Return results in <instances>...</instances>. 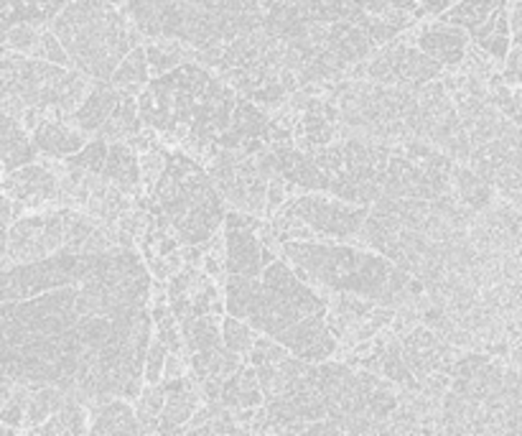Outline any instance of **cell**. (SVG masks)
<instances>
[{
	"label": "cell",
	"mask_w": 522,
	"mask_h": 436,
	"mask_svg": "<svg viewBox=\"0 0 522 436\" xmlns=\"http://www.w3.org/2000/svg\"><path fill=\"white\" fill-rule=\"evenodd\" d=\"M199 409V396L192 388L186 391H171L166 396V406L161 413L158 434H183V423L192 421V416Z\"/></svg>",
	"instance_id": "23"
},
{
	"label": "cell",
	"mask_w": 522,
	"mask_h": 436,
	"mask_svg": "<svg viewBox=\"0 0 522 436\" xmlns=\"http://www.w3.org/2000/svg\"><path fill=\"white\" fill-rule=\"evenodd\" d=\"M103 179L110 182V184L120 186L125 192H133L138 189L141 179H143V172H141V161L135 156V148H133L128 141H113L110 144V154H107V161H104Z\"/></svg>",
	"instance_id": "17"
},
{
	"label": "cell",
	"mask_w": 522,
	"mask_h": 436,
	"mask_svg": "<svg viewBox=\"0 0 522 436\" xmlns=\"http://www.w3.org/2000/svg\"><path fill=\"white\" fill-rule=\"evenodd\" d=\"M291 189H296V184H291V182H286L281 173L278 176H273L271 179V184H268V212H275L283 202H286L288 192Z\"/></svg>",
	"instance_id": "37"
},
{
	"label": "cell",
	"mask_w": 522,
	"mask_h": 436,
	"mask_svg": "<svg viewBox=\"0 0 522 436\" xmlns=\"http://www.w3.org/2000/svg\"><path fill=\"white\" fill-rule=\"evenodd\" d=\"M469 39L471 34L467 28L446 24L441 18L431 26H423L416 34L418 49H423L428 56L438 59L444 66H458L467 59Z\"/></svg>",
	"instance_id": "11"
},
{
	"label": "cell",
	"mask_w": 522,
	"mask_h": 436,
	"mask_svg": "<svg viewBox=\"0 0 522 436\" xmlns=\"http://www.w3.org/2000/svg\"><path fill=\"white\" fill-rule=\"evenodd\" d=\"M153 324H156L158 340H163L171 352H182L186 344H183V332H179V327H176V324H182V322L176 319L173 309L156 304V309H153Z\"/></svg>",
	"instance_id": "30"
},
{
	"label": "cell",
	"mask_w": 522,
	"mask_h": 436,
	"mask_svg": "<svg viewBox=\"0 0 522 436\" xmlns=\"http://www.w3.org/2000/svg\"><path fill=\"white\" fill-rule=\"evenodd\" d=\"M31 138L39 148L41 154L46 156H59V159H66V156H74L77 151H82L84 145L90 144L87 141V131H74L66 125V120L49 118L44 115L39 120V125L31 131Z\"/></svg>",
	"instance_id": "12"
},
{
	"label": "cell",
	"mask_w": 522,
	"mask_h": 436,
	"mask_svg": "<svg viewBox=\"0 0 522 436\" xmlns=\"http://www.w3.org/2000/svg\"><path fill=\"white\" fill-rule=\"evenodd\" d=\"M141 172H143V184L148 189H153L161 182L163 172H166V154L158 151V148L145 151L143 159H141Z\"/></svg>",
	"instance_id": "36"
},
{
	"label": "cell",
	"mask_w": 522,
	"mask_h": 436,
	"mask_svg": "<svg viewBox=\"0 0 522 436\" xmlns=\"http://www.w3.org/2000/svg\"><path fill=\"white\" fill-rule=\"evenodd\" d=\"M261 289V278L240 276V273H230L227 283H224V299H227V314L240 319H248V312L255 293Z\"/></svg>",
	"instance_id": "27"
},
{
	"label": "cell",
	"mask_w": 522,
	"mask_h": 436,
	"mask_svg": "<svg viewBox=\"0 0 522 436\" xmlns=\"http://www.w3.org/2000/svg\"><path fill=\"white\" fill-rule=\"evenodd\" d=\"M286 261L296 265L306 283L324 286L334 293H357L372 302H382L395 263L388 255L316 243V240H291L283 243Z\"/></svg>",
	"instance_id": "2"
},
{
	"label": "cell",
	"mask_w": 522,
	"mask_h": 436,
	"mask_svg": "<svg viewBox=\"0 0 522 436\" xmlns=\"http://www.w3.org/2000/svg\"><path fill=\"white\" fill-rule=\"evenodd\" d=\"M163 41H156V44H148L145 52H148V64H151V72L161 77L166 74L171 69L182 66L186 62V56L194 59V49H183L186 44L179 39H166L161 36Z\"/></svg>",
	"instance_id": "26"
},
{
	"label": "cell",
	"mask_w": 522,
	"mask_h": 436,
	"mask_svg": "<svg viewBox=\"0 0 522 436\" xmlns=\"http://www.w3.org/2000/svg\"><path fill=\"white\" fill-rule=\"evenodd\" d=\"M120 100V87H115L113 82L97 80V84L92 87L90 94L84 97V103L77 107V113L72 115V123L87 133H97L103 128L107 118L113 115V110Z\"/></svg>",
	"instance_id": "15"
},
{
	"label": "cell",
	"mask_w": 522,
	"mask_h": 436,
	"mask_svg": "<svg viewBox=\"0 0 522 436\" xmlns=\"http://www.w3.org/2000/svg\"><path fill=\"white\" fill-rule=\"evenodd\" d=\"M110 3H115V5H123V0H110Z\"/></svg>",
	"instance_id": "44"
},
{
	"label": "cell",
	"mask_w": 522,
	"mask_h": 436,
	"mask_svg": "<svg viewBox=\"0 0 522 436\" xmlns=\"http://www.w3.org/2000/svg\"><path fill=\"white\" fill-rule=\"evenodd\" d=\"M28 56H34V59H44V62H54V64L72 66V56L66 54L64 44H62L59 36L54 34V28H41L39 41H36V46L31 49Z\"/></svg>",
	"instance_id": "31"
},
{
	"label": "cell",
	"mask_w": 522,
	"mask_h": 436,
	"mask_svg": "<svg viewBox=\"0 0 522 436\" xmlns=\"http://www.w3.org/2000/svg\"><path fill=\"white\" fill-rule=\"evenodd\" d=\"M183 332V344H186V352H212V350H220L224 344L222 337V322L220 314L217 317H186L182 322Z\"/></svg>",
	"instance_id": "21"
},
{
	"label": "cell",
	"mask_w": 522,
	"mask_h": 436,
	"mask_svg": "<svg viewBox=\"0 0 522 436\" xmlns=\"http://www.w3.org/2000/svg\"><path fill=\"white\" fill-rule=\"evenodd\" d=\"M26 131L28 128L24 125V120L14 118V115H3V169H5V173L36 161L39 148L34 144V138H28Z\"/></svg>",
	"instance_id": "18"
},
{
	"label": "cell",
	"mask_w": 522,
	"mask_h": 436,
	"mask_svg": "<svg viewBox=\"0 0 522 436\" xmlns=\"http://www.w3.org/2000/svg\"><path fill=\"white\" fill-rule=\"evenodd\" d=\"M90 434H143L138 413L125 403V398H113L97 411H92Z\"/></svg>",
	"instance_id": "19"
},
{
	"label": "cell",
	"mask_w": 522,
	"mask_h": 436,
	"mask_svg": "<svg viewBox=\"0 0 522 436\" xmlns=\"http://www.w3.org/2000/svg\"><path fill=\"white\" fill-rule=\"evenodd\" d=\"M451 184L457 189V197L474 212H487L492 207V184L484 182L471 166H454Z\"/></svg>",
	"instance_id": "22"
},
{
	"label": "cell",
	"mask_w": 522,
	"mask_h": 436,
	"mask_svg": "<svg viewBox=\"0 0 522 436\" xmlns=\"http://www.w3.org/2000/svg\"><path fill=\"white\" fill-rule=\"evenodd\" d=\"M444 74V64L433 59L423 49L408 46V39L390 41L385 49L372 54L367 62V80L382 84H403V87H420L426 82L438 80Z\"/></svg>",
	"instance_id": "7"
},
{
	"label": "cell",
	"mask_w": 522,
	"mask_h": 436,
	"mask_svg": "<svg viewBox=\"0 0 522 436\" xmlns=\"http://www.w3.org/2000/svg\"><path fill=\"white\" fill-rule=\"evenodd\" d=\"M52 28L72 56V66L104 82L113 80L120 62L143 39L131 15L110 0H69Z\"/></svg>",
	"instance_id": "1"
},
{
	"label": "cell",
	"mask_w": 522,
	"mask_h": 436,
	"mask_svg": "<svg viewBox=\"0 0 522 436\" xmlns=\"http://www.w3.org/2000/svg\"><path fill=\"white\" fill-rule=\"evenodd\" d=\"M44 26H34V24H15L8 31H3V46L14 49L18 54H31V49L36 46L39 34Z\"/></svg>",
	"instance_id": "34"
},
{
	"label": "cell",
	"mask_w": 522,
	"mask_h": 436,
	"mask_svg": "<svg viewBox=\"0 0 522 436\" xmlns=\"http://www.w3.org/2000/svg\"><path fill=\"white\" fill-rule=\"evenodd\" d=\"M271 148L278 156V173L286 182L296 184L303 192H329L331 186L329 173L321 172L311 154H303L296 141H278V144H271Z\"/></svg>",
	"instance_id": "10"
},
{
	"label": "cell",
	"mask_w": 522,
	"mask_h": 436,
	"mask_svg": "<svg viewBox=\"0 0 522 436\" xmlns=\"http://www.w3.org/2000/svg\"><path fill=\"white\" fill-rule=\"evenodd\" d=\"M505 0H458L457 5H451L446 14L438 18L446 24H454L471 31V28H479L484 21H489V15L495 14L497 8L502 5Z\"/></svg>",
	"instance_id": "25"
},
{
	"label": "cell",
	"mask_w": 522,
	"mask_h": 436,
	"mask_svg": "<svg viewBox=\"0 0 522 436\" xmlns=\"http://www.w3.org/2000/svg\"><path fill=\"white\" fill-rule=\"evenodd\" d=\"M268 125H271V118L262 113L258 103H252L248 97H237L232 125L220 133V138L214 144L222 148H242L248 138H265Z\"/></svg>",
	"instance_id": "14"
},
{
	"label": "cell",
	"mask_w": 522,
	"mask_h": 436,
	"mask_svg": "<svg viewBox=\"0 0 522 436\" xmlns=\"http://www.w3.org/2000/svg\"><path fill=\"white\" fill-rule=\"evenodd\" d=\"M107 154H110V145H107L104 138H100V141H90V144L84 145L82 151H77L74 156H66V164H69V166H79V169H84V172L103 173Z\"/></svg>",
	"instance_id": "32"
},
{
	"label": "cell",
	"mask_w": 522,
	"mask_h": 436,
	"mask_svg": "<svg viewBox=\"0 0 522 436\" xmlns=\"http://www.w3.org/2000/svg\"><path fill=\"white\" fill-rule=\"evenodd\" d=\"M151 77V64H148V52H145V46H135L123 62L115 69V74H113V84L120 87V90H125V93L135 94V97H141L143 93V84Z\"/></svg>",
	"instance_id": "24"
},
{
	"label": "cell",
	"mask_w": 522,
	"mask_h": 436,
	"mask_svg": "<svg viewBox=\"0 0 522 436\" xmlns=\"http://www.w3.org/2000/svg\"><path fill=\"white\" fill-rule=\"evenodd\" d=\"M283 212L300 217L316 235H327L334 240L359 238L369 217V207L352 204L340 197L331 199L327 194H306V197L293 199L283 207Z\"/></svg>",
	"instance_id": "6"
},
{
	"label": "cell",
	"mask_w": 522,
	"mask_h": 436,
	"mask_svg": "<svg viewBox=\"0 0 522 436\" xmlns=\"http://www.w3.org/2000/svg\"><path fill=\"white\" fill-rule=\"evenodd\" d=\"M458 0H420V5H423V11L426 15H441L446 14L451 5H457Z\"/></svg>",
	"instance_id": "40"
},
{
	"label": "cell",
	"mask_w": 522,
	"mask_h": 436,
	"mask_svg": "<svg viewBox=\"0 0 522 436\" xmlns=\"http://www.w3.org/2000/svg\"><path fill=\"white\" fill-rule=\"evenodd\" d=\"M388 3H390V8H398V11H408V14H413L416 18L426 15L423 5H420V0H388Z\"/></svg>",
	"instance_id": "42"
},
{
	"label": "cell",
	"mask_w": 522,
	"mask_h": 436,
	"mask_svg": "<svg viewBox=\"0 0 522 436\" xmlns=\"http://www.w3.org/2000/svg\"><path fill=\"white\" fill-rule=\"evenodd\" d=\"M166 396L169 393H166L163 383H148V388H143V393L135 401V413H138L143 434L158 431L161 413H163V406H166Z\"/></svg>",
	"instance_id": "28"
},
{
	"label": "cell",
	"mask_w": 522,
	"mask_h": 436,
	"mask_svg": "<svg viewBox=\"0 0 522 436\" xmlns=\"http://www.w3.org/2000/svg\"><path fill=\"white\" fill-rule=\"evenodd\" d=\"M224 271L240 276L261 278L262 273V240L255 238V230H227L224 233Z\"/></svg>",
	"instance_id": "13"
},
{
	"label": "cell",
	"mask_w": 522,
	"mask_h": 436,
	"mask_svg": "<svg viewBox=\"0 0 522 436\" xmlns=\"http://www.w3.org/2000/svg\"><path fill=\"white\" fill-rule=\"evenodd\" d=\"M183 261H186V263L196 265V263H199V261H202V251H199L196 245H192L189 251H183Z\"/></svg>",
	"instance_id": "43"
},
{
	"label": "cell",
	"mask_w": 522,
	"mask_h": 436,
	"mask_svg": "<svg viewBox=\"0 0 522 436\" xmlns=\"http://www.w3.org/2000/svg\"><path fill=\"white\" fill-rule=\"evenodd\" d=\"M156 197L186 245L209 243L227 217L222 192L214 189L212 176L182 154H166V172L156 184Z\"/></svg>",
	"instance_id": "3"
},
{
	"label": "cell",
	"mask_w": 522,
	"mask_h": 436,
	"mask_svg": "<svg viewBox=\"0 0 522 436\" xmlns=\"http://www.w3.org/2000/svg\"><path fill=\"white\" fill-rule=\"evenodd\" d=\"M3 189L8 197H14L18 214L24 210H39L54 199H59V176L49 166L28 164L15 172L5 173Z\"/></svg>",
	"instance_id": "8"
},
{
	"label": "cell",
	"mask_w": 522,
	"mask_h": 436,
	"mask_svg": "<svg viewBox=\"0 0 522 436\" xmlns=\"http://www.w3.org/2000/svg\"><path fill=\"white\" fill-rule=\"evenodd\" d=\"M505 82L509 84H522V46H512L505 59Z\"/></svg>",
	"instance_id": "39"
},
{
	"label": "cell",
	"mask_w": 522,
	"mask_h": 436,
	"mask_svg": "<svg viewBox=\"0 0 522 436\" xmlns=\"http://www.w3.org/2000/svg\"><path fill=\"white\" fill-rule=\"evenodd\" d=\"M143 118H141V107H138V97L125 90H120V100L113 115L107 118L103 128H100V138L104 141H123V138H133L141 133Z\"/></svg>",
	"instance_id": "20"
},
{
	"label": "cell",
	"mask_w": 522,
	"mask_h": 436,
	"mask_svg": "<svg viewBox=\"0 0 522 436\" xmlns=\"http://www.w3.org/2000/svg\"><path fill=\"white\" fill-rule=\"evenodd\" d=\"M291 355V350H288L286 344L283 342H278L275 337H258L255 340V347H252V352L248 355V360H250V365H278L281 360H286V357Z\"/></svg>",
	"instance_id": "33"
},
{
	"label": "cell",
	"mask_w": 522,
	"mask_h": 436,
	"mask_svg": "<svg viewBox=\"0 0 522 436\" xmlns=\"http://www.w3.org/2000/svg\"><path fill=\"white\" fill-rule=\"evenodd\" d=\"M169 347L163 340H153L148 357H145V383H161L163 371H166V360H169Z\"/></svg>",
	"instance_id": "35"
},
{
	"label": "cell",
	"mask_w": 522,
	"mask_h": 436,
	"mask_svg": "<svg viewBox=\"0 0 522 436\" xmlns=\"http://www.w3.org/2000/svg\"><path fill=\"white\" fill-rule=\"evenodd\" d=\"M66 223H69V207L18 217L5 230L3 271L18 263H34L62 251L66 243Z\"/></svg>",
	"instance_id": "4"
},
{
	"label": "cell",
	"mask_w": 522,
	"mask_h": 436,
	"mask_svg": "<svg viewBox=\"0 0 522 436\" xmlns=\"http://www.w3.org/2000/svg\"><path fill=\"white\" fill-rule=\"evenodd\" d=\"M222 337L224 344L230 347V350H235L242 357H248L252 352V347H255V340H258V334L255 330L250 327V322L245 324L240 317H224L222 319Z\"/></svg>",
	"instance_id": "29"
},
{
	"label": "cell",
	"mask_w": 522,
	"mask_h": 436,
	"mask_svg": "<svg viewBox=\"0 0 522 436\" xmlns=\"http://www.w3.org/2000/svg\"><path fill=\"white\" fill-rule=\"evenodd\" d=\"M66 3L69 0H3L0 3L3 31H8L15 24H34V26L52 24L64 11Z\"/></svg>",
	"instance_id": "16"
},
{
	"label": "cell",
	"mask_w": 522,
	"mask_h": 436,
	"mask_svg": "<svg viewBox=\"0 0 522 436\" xmlns=\"http://www.w3.org/2000/svg\"><path fill=\"white\" fill-rule=\"evenodd\" d=\"M82 253L62 251L34 263H18L3 271V302H24L46 291L79 286Z\"/></svg>",
	"instance_id": "5"
},
{
	"label": "cell",
	"mask_w": 522,
	"mask_h": 436,
	"mask_svg": "<svg viewBox=\"0 0 522 436\" xmlns=\"http://www.w3.org/2000/svg\"><path fill=\"white\" fill-rule=\"evenodd\" d=\"M224 227L227 230H258L261 225V220H258V214H250V212H227V217H224Z\"/></svg>",
	"instance_id": "38"
},
{
	"label": "cell",
	"mask_w": 522,
	"mask_h": 436,
	"mask_svg": "<svg viewBox=\"0 0 522 436\" xmlns=\"http://www.w3.org/2000/svg\"><path fill=\"white\" fill-rule=\"evenodd\" d=\"M327 312H316L311 317L300 319L299 324H293L286 330L278 342H283L291 350V355L309 360V362H324L337 352V337L329 330Z\"/></svg>",
	"instance_id": "9"
},
{
	"label": "cell",
	"mask_w": 522,
	"mask_h": 436,
	"mask_svg": "<svg viewBox=\"0 0 522 436\" xmlns=\"http://www.w3.org/2000/svg\"><path fill=\"white\" fill-rule=\"evenodd\" d=\"M182 375H183V360L179 357V352H169L166 371H163V381H166V378H182Z\"/></svg>",
	"instance_id": "41"
}]
</instances>
